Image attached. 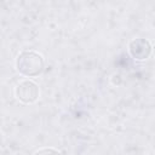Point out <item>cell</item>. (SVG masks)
Masks as SVG:
<instances>
[{
	"label": "cell",
	"instance_id": "cell-1",
	"mask_svg": "<svg viewBox=\"0 0 155 155\" xmlns=\"http://www.w3.org/2000/svg\"><path fill=\"white\" fill-rule=\"evenodd\" d=\"M16 69L25 78H35L45 70V59L36 51H22L16 58Z\"/></svg>",
	"mask_w": 155,
	"mask_h": 155
},
{
	"label": "cell",
	"instance_id": "cell-2",
	"mask_svg": "<svg viewBox=\"0 0 155 155\" xmlns=\"http://www.w3.org/2000/svg\"><path fill=\"white\" fill-rule=\"evenodd\" d=\"M40 88L36 82L25 79L19 81L15 87V97L23 104H31L39 99Z\"/></svg>",
	"mask_w": 155,
	"mask_h": 155
},
{
	"label": "cell",
	"instance_id": "cell-3",
	"mask_svg": "<svg viewBox=\"0 0 155 155\" xmlns=\"http://www.w3.org/2000/svg\"><path fill=\"white\" fill-rule=\"evenodd\" d=\"M153 52V46L150 41L143 38L133 39L128 44V53L134 61H145L150 57Z\"/></svg>",
	"mask_w": 155,
	"mask_h": 155
},
{
	"label": "cell",
	"instance_id": "cell-4",
	"mask_svg": "<svg viewBox=\"0 0 155 155\" xmlns=\"http://www.w3.org/2000/svg\"><path fill=\"white\" fill-rule=\"evenodd\" d=\"M33 155H63V154L54 148H41L36 150Z\"/></svg>",
	"mask_w": 155,
	"mask_h": 155
},
{
	"label": "cell",
	"instance_id": "cell-5",
	"mask_svg": "<svg viewBox=\"0 0 155 155\" xmlns=\"http://www.w3.org/2000/svg\"><path fill=\"white\" fill-rule=\"evenodd\" d=\"M2 142H4V136H2V132L0 131V147L2 145Z\"/></svg>",
	"mask_w": 155,
	"mask_h": 155
}]
</instances>
